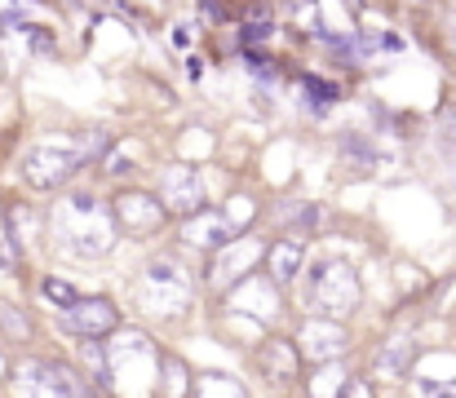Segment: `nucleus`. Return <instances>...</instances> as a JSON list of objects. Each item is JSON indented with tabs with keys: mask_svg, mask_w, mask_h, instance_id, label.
Wrapping results in <instances>:
<instances>
[{
	"mask_svg": "<svg viewBox=\"0 0 456 398\" xmlns=\"http://www.w3.org/2000/svg\"><path fill=\"white\" fill-rule=\"evenodd\" d=\"M53 235L76 257H102L120 240V222H116V208L111 204H102L98 195H85L80 191V195H67L53 208Z\"/></svg>",
	"mask_w": 456,
	"mask_h": 398,
	"instance_id": "obj_1",
	"label": "nucleus"
},
{
	"mask_svg": "<svg viewBox=\"0 0 456 398\" xmlns=\"http://www.w3.org/2000/svg\"><path fill=\"white\" fill-rule=\"evenodd\" d=\"M359 305V274L346 262H319L310 270V310L328 319H346Z\"/></svg>",
	"mask_w": 456,
	"mask_h": 398,
	"instance_id": "obj_2",
	"label": "nucleus"
},
{
	"mask_svg": "<svg viewBox=\"0 0 456 398\" xmlns=\"http://www.w3.org/2000/svg\"><path fill=\"white\" fill-rule=\"evenodd\" d=\"M138 296H142V310L173 314V310H182L191 301V279L173 257H155L142 270V279H138Z\"/></svg>",
	"mask_w": 456,
	"mask_h": 398,
	"instance_id": "obj_3",
	"label": "nucleus"
},
{
	"mask_svg": "<svg viewBox=\"0 0 456 398\" xmlns=\"http://www.w3.org/2000/svg\"><path fill=\"white\" fill-rule=\"evenodd\" d=\"M80 164H85V150H80V146H67V142H40V146L27 150V159H22V177H27L36 191H53V186H62Z\"/></svg>",
	"mask_w": 456,
	"mask_h": 398,
	"instance_id": "obj_4",
	"label": "nucleus"
},
{
	"mask_svg": "<svg viewBox=\"0 0 456 398\" xmlns=\"http://www.w3.org/2000/svg\"><path fill=\"white\" fill-rule=\"evenodd\" d=\"M62 328H67L71 337L98 341V337H107V332L120 328V310H116V301H107V296H76V301L62 310Z\"/></svg>",
	"mask_w": 456,
	"mask_h": 398,
	"instance_id": "obj_5",
	"label": "nucleus"
},
{
	"mask_svg": "<svg viewBox=\"0 0 456 398\" xmlns=\"http://www.w3.org/2000/svg\"><path fill=\"white\" fill-rule=\"evenodd\" d=\"M111 208H116V222H120V231H125V235H147V231H159V226H164V217H168V204H164V199H151V195H142V191H125Z\"/></svg>",
	"mask_w": 456,
	"mask_h": 398,
	"instance_id": "obj_6",
	"label": "nucleus"
},
{
	"mask_svg": "<svg viewBox=\"0 0 456 398\" xmlns=\"http://www.w3.org/2000/svg\"><path fill=\"white\" fill-rule=\"evenodd\" d=\"M159 199H164V204H168V213H177V217L200 213V208H204V182H200V173H195L191 164L168 168V173H164V182H159Z\"/></svg>",
	"mask_w": 456,
	"mask_h": 398,
	"instance_id": "obj_7",
	"label": "nucleus"
},
{
	"mask_svg": "<svg viewBox=\"0 0 456 398\" xmlns=\"http://www.w3.org/2000/svg\"><path fill=\"white\" fill-rule=\"evenodd\" d=\"M253 363H257V372H262L271 386H293V381L302 377V354H297V345H293L289 337L262 341V350L253 354Z\"/></svg>",
	"mask_w": 456,
	"mask_h": 398,
	"instance_id": "obj_8",
	"label": "nucleus"
},
{
	"mask_svg": "<svg viewBox=\"0 0 456 398\" xmlns=\"http://www.w3.org/2000/svg\"><path fill=\"white\" fill-rule=\"evenodd\" d=\"M231 240H235V226H231L226 217H217V213H208V208H200V213L186 217V244H195V248H204V253H217V248L231 244Z\"/></svg>",
	"mask_w": 456,
	"mask_h": 398,
	"instance_id": "obj_9",
	"label": "nucleus"
},
{
	"mask_svg": "<svg viewBox=\"0 0 456 398\" xmlns=\"http://www.w3.org/2000/svg\"><path fill=\"white\" fill-rule=\"evenodd\" d=\"M302 262H305V248L293 240H280V244H271L266 248V270H271V279L275 283H293L297 274H302Z\"/></svg>",
	"mask_w": 456,
	"mask_h": 398,
	"instance_id": "obj_10",
	"label": "nucleus"
},
{
	"mask_svg": "<svg viewBox=\"0 0 456 398\" xmlns=\"http://www.w3.org/2000/svg\"><path fill=\"white\" fill-rule=\"evenodd\" d=\"M297 341H302V350L310 354V359H337V354L346 350V337H341L337 319H332V328H323V323H310Z\"/></svg>",
	"mask_w": 456,
	"mask_h": 398,
	"instance_id": "obj_11",
	"label": "nucleus"
},
{
	"mask_svg": "<svg viewBox=\"0 0 456 398\" xmlns=\"http://www.w3.org/2000/svg\"><path fill=\"white\" fill-rule=\"evenodd\" d=\"M412 359H417L412 341H386L372 359V377H403L412 368Z\"/></svg>",
	"mask_w": 456,
	"mask_h": 398,
	"instance_id": "obj_12",
	"label": "nucleus"
},
{
	"mask_svg": "<svg viewBox=\"0 0 456 398\" xmlns=\"http://www.w3.org/2000/svg\"><path fill=\"white\" fill-rule=\"evenodd\" d=\"M253 257H257V248H248V244H235V240H231V244H222V248H217L213 265H226V270H222V279H240V274H244L240 265H253Z\"/></svg>",
	"mask_w": 456,
	"mask_h": 398,
	"instance_id": "obj_13",
	"label": "nucleus"
},
{
	"mask_svg": "<svg viewBox=\"0 0 456 398\" xmlns=\"http://www.w3.org/2000/svg\"><path fill=\"white\" fill-rule=\"evenodd\" d=\"M4 222L13 226V235H18L22 244L40 231V213H36L31 204H9V208H4Z\"/></svg>",
	"mask_w": 456,
	"mask_h": 398,
	"instance_id": "obj_14",
	"label": "nucleus"
},
{
	"mask_svg": "<svg viewBox=\"0 0 456 398\" xmlns=\"http://www.w3.org/2000/svg\"><path fill=\"white\" fill-rule=\"evenodd\" d=\"M302 89H305V102H310V111H328V107L341 98V89H337L332 80H319V76H305Z\"/></svg>",
	"mask_w": 456,
	"mask_h": 398,
	"instance_id": "obj_15",
	"label": "nucleus"
},
{
	"mask_svg": "<svg viewBox=\"0 0 456 398\" xmlns=\"http://www.w3.org/2000/svg\"><path fill=\"white\" fill-rule=\"evenodd\" d=\"M22 265V240L13 235V226L0 217V270H18Z\"/></svg>",
	"mask_w": 456,
	"mask_h": 398,
	"instance_id": "obj_16",
	"label": "nucleus"
},
{
	"mask_svg": "<svg viewBox=\"0 0 456 398\" xmlns=\"http://www.w3.org/2000/svg\"><path fill=\"white\" fill-rule=\"evenodd\" d=\"M134 155H138L134 142H111V146H107V173H129V168H138Z\"/></svg>",
	"mask_w": 456,
	"mask_h": 398,
	"instance_id": "obj_17",
	"label": "nucleus"
},
{
	"mask_svg": "<svg viewBox=\"0 0 456 398\" xmlns=\"http://www.w3.org/2000/svg\"><path fill=\"white\" fill-rule=\"evenodd\" d=\"M266 36H271V13H262V9L248 13V18H244V45H257V40H266Z\"/></svg>",
	"mask_w": 456,
	"mask_h": 398,
	"instance_id": "obj_18",
	"label": "nucleus"
},
{
	"mask_svg": "<svg viewBox=\"0 0 456 398\" xmlns=\"http://www.w3.org/2000/svg\"><path fill=\"white\" fill-rule=\"evenodd\" d=\"M40 292H45L53 305H62V310L76 301V288H71V283H62V279H45V283H40Z\"/></svg>",
	"mask_w": 456,
	"mask_h": 398,
	"instance_id": "obj_19",
	"label": "nucleus"
},
{
	"mask_svg": "<svg viewBox=\"0 0 456 398\" xmlns=\"http://www.w3.org/2000/svg\"><path fill=\"white\" fill-rule=\"evenodd\" d=\"M0 328H9L18 341H27V337H31V323H27V319H22L13 305H0Z\"/></svg>",
	"mask_w": 456,
	"mask_h": 398,
	"instance_id": "obj_20",
	"label": "nucleus"
},
{
	"mask_svg": "<svg viewBox=\"0 0 456 398\" xmlns=\"http://www.w3.org/2000/svg\"><path fill=\"white\" fill-rule=\"evenodd\" d=\"M195 394H231V398H244V386L240 381H200Z\"/></svg>",
	"mask_w": 456,
	"mask_h": 398,
	"instance_id": "obj_21",
	"label": "nucleus"
},
{
	"mask_svg": "<svg viewBox=\"0 0 456 398\" xmlns=\"http://www.w3.org/2000/svg\"><path fill=\"white\" fill-rule=\"evenodd\" d=\"M395 4H399V9H421L426 0H395Z\"/></svg>",
	"mask_w": 456,
	"mask_h": 398,
	"instance_id": "obj_22",
	"label": "nucleus"
},
{
	"mask_svg": "<svg viewBox=\"0 0 456 398\" xmlns=\"http://www.w3.org/2000/svg\"><path fill=\"white\" fill-rule=\"evenodd\" d=\"M4 146H9V133H0V155H4Z\"/></svg>",
	"mask_w": 456,
	"mask_h": 398,
	"instance_id": "obj_23",
	"label": "nucleus"
},
{
	"mask_svg": "<svg viewBox=\"0 0 456 398\" xmlns=\"http://www.w3.org/2000/svg\"><path fill=\"white\" fill-rule=\"evenodd\" d=\"M448 137H452V142H456V120H452V129H448Z\"/></svg>",
	"mask_w": 456,
	"mask_h": 398,
	"instance_id": "obj_24",
	"label": "nucleus"
}]
</instances>
